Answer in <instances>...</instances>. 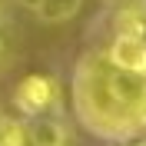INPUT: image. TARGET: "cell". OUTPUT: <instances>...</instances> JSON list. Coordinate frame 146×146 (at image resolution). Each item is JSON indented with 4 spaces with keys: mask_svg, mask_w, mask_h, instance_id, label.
Returning a JSON list of instances; mask_svg holds the SVG:
<instances>
[{
    "mask_svg": "<svg viewBox=\"0 0 146 146\" xmlns=\"http://www.w3.org/2000/svg\"><path fill=\"white\" fill-rule=\"evenodd\" d=\"M73 113L100 139H133L146 129V73L119 70L103 50L73 66Z\"/></svg>",
    "mask_w": 146,
    "mask_h": 146,
    "instance_id": "obj_1",
    "label": "cell"
},
{
    "mask_svg": "<svg viewBox=\"0 0 146 146\" xmlns=\"http://www.w3.org/2000/svg\"><path fill=\"white\" fill-rule=\"evenodd\" d=\"M60 103V83L50 73H27L13 90V106L23 116H36V113H50Z\"/></svg>",
    "mask_w": 146,
    "mask_h": 146,
    "instance_id": "obj_2",
    "label": "cell"
},
{
    "mask_svg": "<svg viewBox=\"0 0 146 146\" xmlns=\"http://www.w3.org/2000/svg\"><path fill=\"white\" fill-rule=\"evenodd\" d=\"M27 146H70V126L60 113H36L27 116Z\"/></svg>",
    "mask_w": 146,
    "mask_h": 146,
    "instance_id": "obj_3",
    "label": "cell"
},
{
    "mask_svg": "<svg viewBox=\"0 0 146 146\" xmlns=\"http://www.w3.org/2000/svg\"><path fill=\"white\" fill-rule=\"evenodd\" d=\"M103 53L129 73H146V36L143 33H113V43Z\"/></svg>",
    "mask_w": 146,
    "mask_h": 146,
    "instance_id": "obj_4",
    "label": "cell"
},
{
    "mask_svg": "<svg viewBox=\"0 0 146 146\" xmlns=\"http://www.w3.org/2000/svg\"><path fill=\"white\" fill-rule=\"evenodd\" d=\"M17 3L27 7L43 23H63V20L76 17V10L83 7V0H17Z\"/></svg>",
    "mask_w": 146,
    "mask_h": 146,
    "instance_id": "obj_5",
    "label": "cell"
},
{
    "mask_svg": "<svg viewBox=\"0 0 146 146\" xmlns=\"http://www.w3.org/2000/svg\"><path fill=\"white\" fill-rule=\"evenodd\" d=\"M0 146H27V129L17 116H0Z\"/></svg>",
    "mask_w": 146,
    "mask_h": 146,
    "instance_id": "obj_6",
    "label": "cell"
},
{
    "mask_svg": "<svg viewBox=\"0 0 146 146\" xmlns=\"http://www.w3.org/2000/svg\"><path fill=\"white\" fill-rule=\"evenodd\" d=\"M10 63V43H7V33L0 30V70Z\"/></svg>",
    "mask_w": 146,
    "mask_h": 146,
    "instance_id": "obj_7",
    "label": "cell"
},
{
    "mask_svg": "<svg viewBox=\"0 0 146 146\" xmlns=\"http://www.w3.org/2000/svg\"><path fill=\"white\" fill-rule=\"evenodd\" d=\"M139 3V17H143V27H146V0H136Z\"/></svg>",
    "mask_w": 146,
    "mask_h": 146,
    "instance_id": "obj_8",
    "label": "cell"
},
{
    "mask_svg": "<svg viewBox=\"0 0 146 146\" xmlns=\"http://www.w3.org/2000/svg\"><path fill=\"white\" fill-rule=\"evenodd\" d=\"M113 3H136V0H113Z\"/></svg>",
    "mask_w": 146,
    "mask_h": 146,
    "instance_id": "obj_9",
    "label": "cell"
},
{
    "mask_svg": "<svg viewBox=\"0 0 146 146\" xmlns=\"http://www.w3.org/2000/svg\"><path fill=\"white\" fill-rule=\"evenodd\" d=\"M133 146H146V139H143V143H133Z\"/></svg>",
    "mask_w": 146,
    "mask_h": 146,
    "instance_id": "obj_10",
    "label": "cell"
},
{
    "mask_svg": "<svg viewBox=\"0 0 146 146\" xmlns=\"http://www.w3.org/2000/svg\"><path fill=\"white\" fill-rule=\"evenodd\" d=\"M0 23H3V10H0Z\"/></svg>",
    "mask_w": 146,
    "mask_h": 146,
    "instance_id": "obj_11",
    "label": "cell"
},
{
    "mask_svg": "<svg viewBox=\"0 0 146 146\" xmlns=\"http://www.w3.org/2000/svg\"><path fill=\"white\" fill-rule=\"evenodd\" d=\"M0 116H3V113H0Z\"/></svg>",
    "mask_w": 146,
    "mask_h": 146,
    "instance_id": "obj_12",
    "label": "cell"
}]
</instances>
